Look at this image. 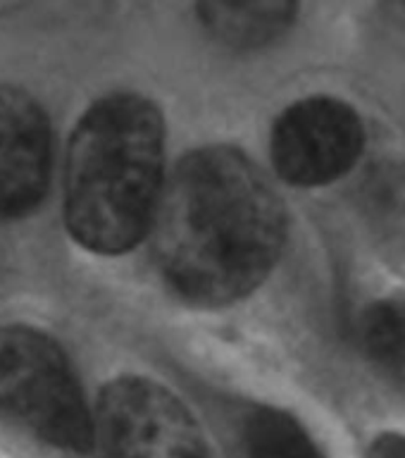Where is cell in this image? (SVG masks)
<instances>
[{"mask_svg": "<svg viewBox=\"0 0 405 458\" xmlns=\"http://www.w3.org/2000/svg\"><path fill=\"white\" fill-rule=\"evenodd\" d=\"M243 446L249 458H325L291 413L272 406L256 408L246 418Z\"/></svg>", "mask_w": 405, "mask_h": 458, "instance_id": "9c48e42d", "label": "cell"}, {"mask_svg": "<svg viewBox=\"0 0 405 458\" xmlns=\"http://www.w3.org/2000/svg\"><path fill=\"white\" fill-rule=\"evenodd\" d=\"M0 418L72 454L96 444V413L70 356L29 325H0Z\"/></svg>", "mask_w": 405, "mask_h": 458, "instance_id": "3957f363", "label": "cell"}, {"mask_svg": "<svg viewBox=\"0 0 405 458\" xmlns=\"http://www.w3.org/2000/svg\"><path fill=\"white\" fill-rule=\"evenodd\" d=\"M365 458H405V435L384 432L375 437Z\"/></svg>", "mask_w": 405, "mask_h": 458, "instance_id": "8fae6325", "label": "cell"}, {"mask_svg": "<svg viewBox=\"0 0 405 458\" xmlns=\"http://www.w3.org/2000/svg\"><path fill=\"white\" fill-rule=\"evenodd\" d=\"M363 148V117L332 96L296 100L279 114L270 136L274 172L293 186L332 184L356 167Z\"/></svg>", "mask_w": 405, "mask_h": 458, "instance_id": "5b68a950", "label": "cell"}, {"mask_svg": "<svg viewBox=\"0 0 405 458\" xmlns=\"http://www.w3.org/2000/svg\"><path fill=\"white\" fill-rule=\"evenodd\" d=\"M196 10L207 34L236 50L270 46L293 27L299 14V5L289 0H207Z\"/></svg>", "mask_w": 405, "mask_h": 458, "instance_id": "52a82bcc", "label": "cell"}, {"mask_svg": "<svg viewBox=\"0 0 405 458\" xmlns=\"http://www.w3.org/2000/svg\"><path fill=\"white\" fill-rule=\"evenodd\" d=\"M365 208L379 232L405 249V170L386 167L365 186Z\"/></svg>", "mask_w": 405, "mask_h": 458, "instance_id": "30bf717a", "label": "cell"}, {"mask_svg": "<svg viewBox=\"0 0 405 458\" xmlns=\"http://www.w3.org/2000/svg\"><path fill=\"white\" fill-rule=\"evenodd\" d=\"M165 182L160 107L141 93H107L86 107L72 131L64 227L91 253H127L150 234Z\"/></svg>", "mask_w": 405, "mask_h": 458, "instance_id": "7a4b0ae2", "label": "cell"}, {"mask_svg": "<svg viewBox=\"0 0 405 458\" xmlns=\"http://www.w3.org/2000/svg\"><path fill=\"white\" fill-rule=\"evenodd\" d=\"M165 282L189 303L227 306L263 284L286 242L284 203L232 146L179 160L150 227Z\"/></svg>", "mask_w": 405, "mask_h": 458, "instance_id": "6da1fadb", "label": "cell"}, {"mask_svg": "<svg viewBox=\"0 0 405 458\" xmlns=\"http://www.w3.org/2000/svg\"><path fill=\"white\" fill-rule=\"evenodd\" d=\"M96 439L105 458H210L184 401L143 375H120L100 389Z\"/></svg>", "mask_w": 405, "mask_h": 458, "instance_id": "277c9868", "label": "cell"}, {"mask_svg": "<svg viewBox=\"0 0 405 458\" xmlns=\"http://www.w3.org/2000/svg\"><path fill=\"white\" fill-rule=\"evenodd\" d=\"M53 170V127L38 100L0 84V222L41 206Z\"/></svg>", "mask_w": 405, "mask_h": 458, "instance_id": "8992f818", "label": "cell"}, {"mask_svg": "<svg viewBox=\"0 0 405 458\" xmlns=\"http://www.w3.org/2000/svg\"><path fill=\"white\" fill-rule=\"evenodd\" d=\"M353 339L372 363L401 370L405 368V299L382 296L358 310Z\"/></svg>", "mask_w": 405, "mask_h": 458, "instance_id": "ba28073f", "label": "cell"}]
</instances>
